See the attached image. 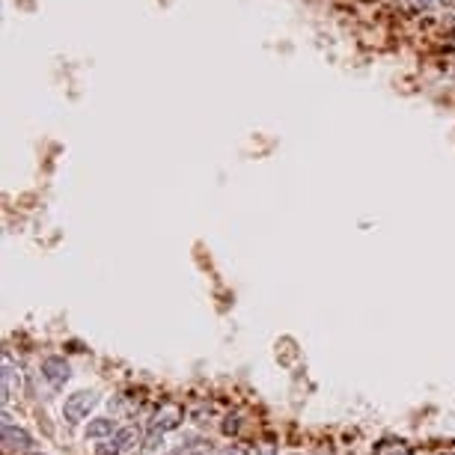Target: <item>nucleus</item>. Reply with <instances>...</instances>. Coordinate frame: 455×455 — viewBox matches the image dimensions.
<instances>
[{"mask_svg":"<svg viewBox=\"0 0 455 455\" xmlns=\"http://www.w3.org/2000/svg\"><path fill=\"white\" fill-rule=\"evenodd\" d=\"M95 405H99V393H92V390H78V393H72L66 402H63V417H66L69 426H78Z\"/></svg>","mask_w":455,"mask_h":455,"instance_id":"1","label":"nucleus"},{"mask_svg":"<svg viewBox=\"0 0 455 455\" xmlns=\"http://www.w3.org/2000/svg\"><path fill=\"white\" fill-rule=\"evenodd\" d=\"M33 449V438L27 429H21L13 422V417L3 414V452L6 455H27Z\"/></svg>","mask_w":455,"mask_h":455,"instance_id":"2","label":"nucleus"},{"mask_svg":"<svg viewBox=\"0 0 455 455\" xmlns=\"http://www.w3.org/2000/svg\"><path fill=\"white\" fill-rule=\"evenodd\" d=\"M42 375H45V381L51 387L60 390L69 381L72 369H69V363L63 361V357H45V361H42Z\"/></svg>","mask_w":455,"mask_h":455,"instance_id":"3","label":"nucleus"},{"mask_svg":"<svg viewBox=\"0 0 455 455\" xmlns=\"http://www.w3.org/2000/svg\"><path fill=\"white\" fill-rule=\"evenodd\" d=\"M179 426H182V408L173 405V402H167V405L158 408V414L152 420V429L155 431H164V435H167V431H173Z\"/></svg>","mask_w":455,"mask_h":455,"instance_id":"4","label":"nucleus"},{"mask_svg":"<svg viewBox=\"0 0 455 455\" xmlns=\"http://www.w3.org/2000/svg\"><path fill=\"white\" fill-rule=\"evenodd\" d=\"M113 440H116V447H119L122 455H131V452L140 449V443H143L146 438L140 435V429H137V426H122V429L113 435Z\"/></svg>","mask_w":455,"mask_h":455,"instance_id":"5","label":"nucleus"},{"mask_svg":"<svg viewBox=\"0 0 455 455\" xmlns=\"http://www.w3.org/2000/svg\"><path fill=\"white\" fill-rule=\"evenodd\" d=\"M21 390V369L13 363V357L3 354V402L15 399Z\"/></svg>","mask_w":455,"mask_h":455,"instance_id":"6","label":"nucleus"},{"mask_svg":"<svg viewBox=\"0 0 455 455\" xmlns=\"http://www.w3.org/2000/svg\"><path fill=\"white\" fill-rule=\"evenodd\" d=\"M116 422L113 420H108V417H95V420H90L87 422V429H83V438L87 440H108V438H113L116 435Z\"/></svg>","mask_w":455,"mask_h":455,"instance_id":"7","label":"nucleus"},{"mask_svg":"<svg viewBox=\"0 0 455 455\" xmlns=\"http://www.w3.org/2000/svg\"><path fill=\"white\" fill-rule=\"evenodd\" d=\"M182 455H217L215 452V447H211L208 440H190V443H185L182 449H179Z\"/></svg>","mask_w":455,"mask_h":455,"instance_id":"8","label":"nucleus"},{"mask_svg":"<svg viewBox=\"0 0 455 455\" xmlns=\"http://www.w3.org/2000/svg\"><path fill=\"white\" fill-rule=\"evenodd\" d=\"M161 443H164V431H149V438H146L143 440V449L146 452H158V449H161Z\"/></svg>","mask_w":455,"mask_h":455,"instance_id":"9","label":"nucleus"},{"mask_svg":"<svg viewBox=\"0 0 455 455\" xmlns=\"http://www.w3.org/2000/svg\"><path fill=\"white\" fill-rule=\"evenodd\" d=\"M95 452H99V455H122L113 438H110V440H104V443H99V449H95Z\"/></svg>","mask_w":455,"mask_h":455,"instance_id":"10","label":"nucleus"},{"mask_svg":"<svg viewBox=\"0 0 455 455\" xmlns=\"http://www.w3.org/2000/svg\"><path fill=\"white\" fill-rule=\"evenodd\" d=\"M253 455H277V443L274 440H262L256 449H253Z\"/></svg>","mask_w":455,"mask_h":455,"instance_id":"11","label":"nucleus"},{"mask_svg":"<svg viewBox=\"0 0 455 455\" xmlns=\"http://www.w3.org/2000/svg\"><path fill=\"white\" fill-rule=\"evenodd\" d=\"M238 426H241L238 417H226V422H224V435H235Z\"/></svg>","mask_w":455,"mask_h":455,"instance_id":"12","label":"nucleus"},{"mask_svg":"<svg viewBox=\"0 0 455 455\" xmlns=\"http://www.w3.org/2000/svg\"><path fill=\"white\" fill-rule=\"evenodd\" d=\"M408 3H411V6H414V9H417V13H422V9H431V6H435V3H438V0H408Z\"/></svg>","mask_w":455,"mask_h":455,"instance_id":"13","label":"nucleus"},{"mask_svg":"<svg viewBox=\"0 0 455 455\" xmlns=\"http://www.w3.org/2000/svg\"><path fill=\"white\" fill-rule=\"evenodd\" d=\"M217 455H245V452H241L238 447H226V449H220Z\"/></svg>","mask_w":455,"mask_h":455,"instance_id":"14","label":"nucleus"},{"mask_svg":"<svg viewBox=\"0 0 455 455\" xmlns=\"http://www.w3.org/2000/svg\"><path fill=\"white\" fill-rule=\"evenodd\" d=\"M167 455H182V452H179V449H176V452H167Z\"/></svg>","mask_w":455,"mask_h":455,"instance_id":"15","label":"nucleus"}]
</instances>
